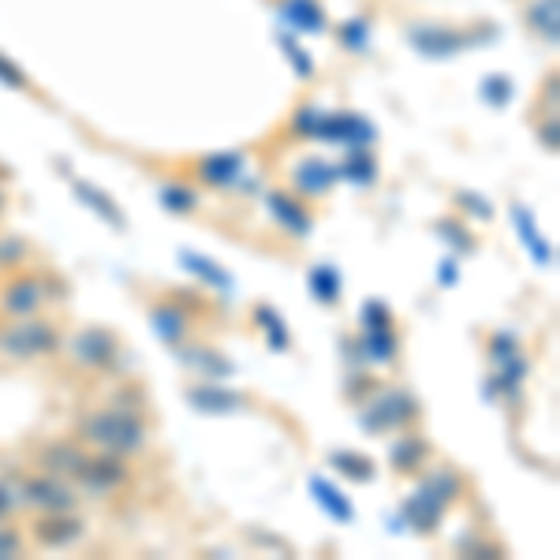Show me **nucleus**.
<instances>
[{
    "mask_svg": "<svg viewBox=\"0 0 560 560\" xmlns=\"http://www.w3.org/2000/svg\"><path fill=\"white\" fill-rule=\"evenodd\" d=\"M437 236L445 239L448 247L456 251V258H463V254H471L478 247V236L475 232H467V224L463 221H452V217H441V221L434 224Z\"/></svg>",
    "mask_w": 560,
    "mask_h": 560,
    "instance_id": "31",
    "label": "nucleus"
},
{
    "mask_svg": "<svg viewBox=\"0 0 560 560\" xmlns=\"http://www.w3.org/2000/svg\"><path fill=\"white\" fill-rule=\"evenodd\" d=\"M310 493H314V501L325 508L329 519H336V523H351V519H355V504H351L348 493L340 490V486H333L329 478H322V475L310 478Z\"/></svg>",
    "mask_w": 560,
    "mask_h": 560,
    "instance_id": "19",
    "label": "nucleus"
},
{
    "mask_svg": "<svg viewBox=\"0 0 560 560\" xmlns=\"http://www.w3.org/2000/svg\"><path fill=\"white\" fill-rule=\"evenodd\" d=\"M336 180H348L355 187H374L378 183V161L366 150H351L340 165H336Z\"/></svg>",
    "mask_w": 560,
    "mask_h": 560,
    "instance_id": "24",
    "label": "nucleus"
},
{
    "mask_svg": "<svg viewBox=\"0 0 560 560\" xmlns=\"http://www.w3.org/2000/svg\"><path fill=\"white\" fill-rule=\"evenodd\" d=\"M75 482H83L90 493H112L120 490L127 482V456H112V452H101V456H86L83 471L75 475Z\"/></svg>",
    "mask_w": 560,
    "mask_h": 560,
    "instance_id": "10",
    "label": "nucleus"
},
{
    "mask_svg": "<svg viewBox=\"0 0 560 560\" xmlns=\"http://www.w3.org/2000/svg\"><path fill=\"white\" fill-rule=\"evenodd\" d=\"M0 213H4V191H0Z\"/></svg>",
    "mask_w": 560,
    "mask_h": 560,
    "instance_id": "45",
    "label": "nucleus"
},
{
    "mask_svg": "<svg viewBox=\"0 0 560 560\" xmlns=\"http://www.w3.org/2000/svg\"><path fill=\"white\" fill-rule=\"evenodd\" d=\"M359 355H363V363H370V366L396 363V355H400V336H396V329H392V325H385V329H363Z\"/></svg>",
    "mask_w": 560,
    "mask_h": 560,
    "instance_id": "17",
    "label": "nucleus"
},
{
    "mask_svg": "<svg viewBox=\"0 0 560 560\" xmlns=\"http://www.w3.org/2000/svg\"><path fill=\"white\" fill-rule=\"evenodd\" d=\"M527 370H531V363H527V355H523V351H516L512 359L497 363L490 385H486V396H516L519 385L527 381Z\"/></svg>",
    "mask_w": 560,
    "mask_h": 560,
    "instance_id": "21",
    "label": "nucleus"
},
{
    "mask_svg": "<svg viewBox=\"0 0 560 560\" xmlns=\"http://www.w3.org/2000/svg\"><path fill=\"white\" fill-rule=\"evenodd\" d=\"M527 19H531V27L546 38L549 45H557V19H560V0H538L531 12H527Z\"/></svg>",
    "mask_w": 560,
    "mask_h": 560,
    "instance_id": "32",
    "label": "nucleus"
},
{
    "mask_svg": "<svg viewBox=\"0 0 560 560\" xmlns=\"http://www.w3.org/2000/svg\"><path fill=\"white\" fill-rule=\"evenodd\" d=\"M284 53L292 56V60H295V68L303 71V75H310V60H307V56H303V53H299V45H295L292 38H284Z\"/></svg>",
    "mask_w": 560,
    "mask_h": 560,
    "instance_id": "42",
    "label": "nucleus"
},
{
    "mask_svg": "<svg viewBox=\"0 0 560 560\" xmlns=\"http://www.w3.org/2000/svg\"><path fill=\"white\" fill-rule=\"evenodd\" d=\"M150 329H154L157 340H165V344H180L187 329H191V307L176 299V295H165V299H157L154 307H150Z\"/></svg>",
    "mask_w": 560,
    "mask_h": 560,
    "instance_id": "11",
    "label": "nucleus"
},
{
    "mask_svg": "<svg viewBox=\"0 0 560 560\" xmlns=\"http://www.w3.org/2000/svg\"><path fill=\"white\" fill-rule=\"evenodd\" d=\"M0 83L15 86V90H27V75L15 68L12 60H4V56H0Z\"/></svg>",
    "mask_w": 560,
    "mask_h": 560,
    "instance_id": "38",
    "label": "nucleus"
},
{
    "mask_svg": "<svg viewBox=\"0 0 560 560\" xmlns=\"http://www.w3.org/2000/svg\"><path fill=\"white\" fill-rule=\"evenodd\" d=\"M340 38L348 42L351 53H363V49H366V23H363V19H355V23H348V27L340 30Z\"/></svg>",
    "mask_w": 560,
    "mask_h": 560,
    "instance_id": "37",
    "label": "nucleus"
},
{
    "mask_svg": "<svg viewBox=\"0 0 560 560\" xmlns=\"http://www.w3.org/2000/svg\"><path fill=\"white\" fill-rule=\"evenodd\" d=\"M64 284L45 273H15L4 280L0 288V314L4 318H30V314H42V307L49 299H60Z\"/></svg>",
    "mask_w": 560,
    "mask_h": 560,
    "instance_id": "5",
    "label": "nucleus"
},
{
    "mask_svg": "<svg viewBox=\"0 0 560 560\" xmlns=\"http://www.w3.org/2000/svg\"><path fill=\"white\" fill-rule=\"evenodd\" d=\"M463 493V478L452 471V467H434L430 475L419 482V490L411 493L404 501V519L415 527L419 534H434L441 527V519L452 504L460 501Z\"/></svg>",
    "mask_w": 560,
    "mask_h": 560,
    "instance_id": "2",
    "label": "nucleus"
},
{
    "mask_svg": "<svg viewBox=\"0 0 560 560\" xmlns=\"http://www.w3.org/2000/svg\"><path fill=\"white\" fill-rule=\"evenodd\" d=\"M266 210L277 221L280 232H288L292 239H307L314 232V213L307 210V202L295 195V191H269Z\"/></svg>",
    "mask_w": 560,
    "mask_h": 560,
    "instance_id": "8",
    "label": "nucleus"
},
{
    "mask_svg": "<svg viewBox=\"0 0 560 560\" xmlns=\"http://www.w3.org/2000/svg\"><path fill=\"white\" fill-rule=\"evenodd\" d=\"M34 542L45 549H68L75 546L86 534L83 519L71 516V512H42V519L34 523Z\"/></svg>",
    "mask_w": 560,
    "mask_h": 560,
    "instance_id": "12",
    "label": "nucleus"
},
{
    "mask_svg": "<svg viewBox=\"0 0 560 560\" xmlns=\"http://www.w3.org/2000/svg\"><path fill=\"white\" fill-rule=\"evenodd\" d=\"M15 508V493L8 490V486H0V519L8 516V512H12Z\"/></svg>",
    "mask_w": 560,
    "mask_h": 560,
    "instance_id": "44",
    "label": "nucleus"
},
{
    "mask_svg": "<svg viewBox=\"0 0 560 560\" xmlns=\"http://www.w3.org/2000/svg\"><path fill=\"white\" fill-rule=\"evenodd\" d=\"M336 183V165L307 157V161H295L292 165V191L299 198H322L329 195V187Z\"/></svg>",
    "mask_w": 560,
    "mask_h": 560,
    "instance_id": "13",
    "label": "nucleus"
},
{
    "mask_svg": "<svg viewBox=\"0 0 560 560\" xmlns=\"http://www.w3.org/2000/svg\"><path fill=\"white\" fill-rule=\"evenodd\" d=\"M23 501L38 512H75V490L60 475H38L23 482Z\"/></svg>",
    "mask_w": 560,
    "mask_h": 560,
    "instance_id": "9",
    "label": "nucleus"
},
{
    "mask_svg": "<svg viewBox=\"0 0 560 560\" xmlns=\"http://www.w3.org/2000/svg\"><path fill=\"white\" fill-rule=\"evenodd\" d=\"M254 325L266 333V344L273 351H288L292 348V333H288V325H284V314L277 307H269V303H258L254 307Z\"/></svg>",
    "mask_w": 560,
    "mask_h": 560,
    "instance_id": "25",
    "label": "nucleus"
},
{
    "mask_svg": "<svg viewBox=\"0 0 560 560\" xmlns=\"http://www.w3.org/2000/svg\"><path fill=\"white\" fill-rule=\"evenodd\" d=\"M157 202H161L168 213H176V217L198 213V206H202L198 191H195V187H187V183H161V191H157Z\"/></svg>",
    "mask_w": 560,
    "mask_h": 560,
    "instance_id": "28",
    "label": "nucleus"
},
{
    "mask_svg": "<svg viewBox=\"0 0 560 560\" xmlns=\"http://www.w3.org/2000/svg\"><path fill=\"white\" fill-rule=\"evenodd\" d=\"M329 463L336 467V475L351 478V482H374V475H378L374 460L363 456V452H351V448H336V452H329Z\"/></svg>",
    "mask_w": 560,
    "mask_h": 560,
    "instance_id": "26",
    "label": "nucleus"
},
{
    "mask_svg": "<svg viewBox=\"0 0 560 560\" xmlns=\"http://www.w3.org/2000/svg\"><path fill=\"white\" fill-rule=\"evenodd\" d=\"M243 154H206L202 161H195V180L206 187H232L243 176Z\"/></svg>",
    "mask_w": 560,
    "mask_h": 560,
    "instance_id": "14",
    "label": "nucleus"
},
{
    "mask_svg": "<svg viewBox=\"0 0 560 560\" xmlns=\"http://www.w3.org/2000/svg\"><path fill=\"white\" fill-rule=\"evenodd\" d=\"M86 452L83 445H75V441H53L49 448H42V471L45 475H60V478H75L79 471H83L86 463Z\"/></svg>",
    "mask_w": 560,
    "mask_h": 560,
    "instance_id": "16",
    "label": "nucleus"
},
{
    "mask_svg": "<svg viewBox=\"0 0 560 560\" xmlns=\"http://www.w3.org/2000/svg\"><path fill=\"white\" fill-rule=\"evenodd\" d=\"M19 254H23V243H15V239H0V266L19 262Z\"/></svg>",
    "mask_w": 560,
    "mask_h": 560,
    "instance_id": "41",
    "label": "nucleus"
},
{
    "mask_svg": "<svg viewBox=\"0 0 560 560\" xmlns=\"http://www.w3.org/2000/svg\"><path fill=\"white\" fill-rule=\"evenodd\" d=\"M64 351L71 355V363L83 366V370H109L120 355V336L105 329V325H86L79 333H71L64 340Z\"/></svg>",
    "mask_w": 560,
    "mask_h": 560,
    "instance_id": "6",
    "label": "nucleus"
},
{
    "mask_svg": "<svg viewBox=\"0 0 560 560\" xmlns=\"http://www.w3.org/2000/svg\"><path fill=\"white\" fill-rule=\"evenodd\" d=\"M187 400L198 407V411H206V415H228V411H243V407L251 404L243 392L236 389H224V385H195V389H187Z\"/></svg>",
    "mask_w": 560,
    "mask_h": 560,
    "instance_id": "15",
    "label": "nucleus"
},
{
    "mask_svg": "<svg viewBox=\"0 0 560 560\" xmlns=\"http://www.w3.org/2000/svg\"><path fill=\"white\" fill-rule=\"evenodd\" d=\"M183 359H187L191 366H198V370H206V378H217V370H221V374H228V370H232V366L224 363L221 355H213V351H202V355H195V351H183ZM217 381H221V378H217Z\"/></svg>",
    "mask_w": 560,
    "mask_h": 560,
    "instance_id": "34",
    "label": "nucleus"
},
{
    "mask_svg": "<svg viewBox=\"0 0 560 560\" xmlns=\"http://www.w3.org/2000/svg\"><path fill=\"white\" fill-rule=\"evenodd\" d=\"M180 266L191 273V277H198V280H206L210 288H221V292H228L232 288V277L224 273L213 258H206V254H198V251H180Z\"/></svg>",
    "mask_w": 560,
    "mask_h": 560,
    "instance_id": "27",
    "label": "nucleus"
},
{
    "mask_svg": "<svg viewBox=\"0 0 560 560\" xmlns=\"http://www.w3.org/2000/svg\"><path fill=\"white\" fill-rule=\"evenodd\" d=\"M456 280H460V269H456V258H445V262H441V284H445V288H452Z\"/></svg>",
    "mask_w": 560,
    "mask_h": 560,
    "instance_id": "43",
    "label": "nucleus"
},
{
    "mask_svg": "<svg viewBox=\"0 0 560 560\" xmlns=\"http://www.w3.org/2000/svg\"><path fill=\"white\" fill-rule=\"evenodd\" d=\"M292 127L299 135H310L318 142H340V146H351V150H366L374 142V127L366 120L351 116V112H318L314 105L299 109Z\"/></svg>",
    "mask_w": 560,
    "mask_h": 560,
    "instance_id": "4",
    "label": "nucleus"
},
{
    "mask_svg": "<svg viewBox=\"0 0 560 560\" xmlns=\"http://www.w3.org/2000/svg\"><path fill=\"white\" fill-rule=\"evenodd\" d=\"M486 351H490L493 366H497V363H504V359H512V355H516V351H523V348H519V336L504 329V333L490 336V348H486Z\"/></svg>",
    "mask_w": 560,
    "mask_h": 560,
    "instance_id": "33",
    "label": "nucleus"
},
{
    "mask_svg": "<svg viewBox=\"0 0 560 560\" xmlns=\"http://www.w3.org/2000/svg\"><path fill=\"white\" fill-rule=\"evenodd\" d=\"M392 325V310L381 299H366L363 303V329H385Z\"/></svg>",
    "mask_w": 560,
    "mask_h": 560,
    "instance_id": "35",
    "label": "nucleus"
},
{
    "mask_svg": "<svg viewBox=\"0 0 560 560\" xmlns=\"http://www.w3.org/2000/svg\"><path fill=\"white\" fill-rule=\"evenodd\" d=\"M307 284H310V295L322 303V307H333V303H340V273H336V266H314L307 273Z\"/></svg>",
    "mask_w": 560,
    "mask_h": 560,
    "instance_id": "30",
    "label": "nucleus"
},
{
    "mask_svg": "<svg viewBox=\"0 0 560 560\" xmlns=\"http://www.w3.org/2000/svg\"><path fill=\"white\" fill-rule=\"evenodd\" d=\"M512 224H516L519 239L527 243V251L538 266H553V247H549L542 232H538V221H534V213L523 206V202H512Z\"/></svg>",
    "mask_w": 560,
    "mask_h": 560,
    "instance_id": "18",
    "label": "nucleus"
},
{
    "mask_svg": "<svg viewBox=\"0 0 560 560\" xmlns=\"http://www.w3.org/2000/svg\"><path fill=\"white\" fill-rule=\"evenodd\" d=\"M19 553H23V538H19V531L0 527V557H19Z\"/></svg>",
    "mask_w": 560,
    "mask_h": 560,
    "instance_id": "39",
    "label": "nucleus"
},
{
    "mask_svg": "<svg viewBox=\"0 0 560 560\" xmlns=\"http://www.w3.org/2000/svg\"><path fill=\"white\" fill-rule=\"evenodd\" d=\"M419 419V400L404 389H385L381 396H374L363 411V426L370 434H392V430H404Z\"/></svg>",
    "mask_w": 560,
    "mask_h": 560,
    "instance_id": "7",
    "label": "nucleus"
},
{
    "mask_svg": "<svg viewBox=\"0 0 560 560\" xmlns=\"http://www.w3.org/2000/svg\"><path fill=\"white\" fill-rule=\"evenodd\" d=\"M146 419L139 407H101L90 411L79 422V441L98 452H112V456H135L146 448Z\"/></svg>",
    "mask_w": 560,
    "mask_h": 560,
    "instance_id": "1",
    "label": "nucleus"
},
{
    "mask_svg": "<svg viewBox=\"0 0 560 560\" xmlns=\"http://www.w3.org/2000/svg\"><path fill=\"white\" fill-rule=\"evenodd\" d=\"M411 38H415V45H419L422 53L430 56H445V53H460L463 38L456 34V30H441V27H430V30H411Z\"/></svg>",
    "mask_w": 560,
    "mask_h": 560,
    "instance_id": "29",
    "label": "nucleus"
},
{
    "mask_svg": "<svg viewBox=\"0 0 560 560\" xmlns=\"http://www.w3.org/2000/svg\"><path fill=\"white\" fill-rule=\"evenodd\" d=\"M64 348V336L56 322L30 314V318H12L8 329H0V351L15 359V363H30V359H49Z\"/></svg>",
    "mask_w": 560,
    "mask_h": 560,
    "instance_id": "3",
    "label": "nucleus"
},
{
    "mask_svg": "<svg viewBox=\"0 0 560 560\" xmlns=\"http://www.w3.org/2000/svg\"><path fill=\"white\" fill-rule=\"evenodd\" d=\"M482 94H486L493 105H504V98H508V83H504V75H493V79H486Z\"/></svg>",
    "mask_w": 560,
    "mask_h": 560,
    "instance_id": "40",
    "label": "nucleus"
},
{
    "mask_svg": "<svg viewBox=\"0 0 560 560\" xmlns=\"http://www.w3.org/2000/svg\"><path fill=\"white\" fill-rule=\"evenodd\" d=\"M389 460L400 475H415V471H422L426 460H430V445H426V437H419V434H404V437H396V445L389 448Z\"/></svg>",
    "mask_w": 560,
    "mask_h": 560,
    "instance_id": "20",
    "label": "nucleus"
},
{
    "mask_svg": "<svg viewBox=\"0 0 560 560\" xmlns=\"http://www.w3.org/2000/svg\"><path fill=\"white\" fill-rule=\"evenodd\" d=\"M280 19L307 34L325 30V12L318 8V0H280Z\"/></svg>",
    "mask_w": 560,
    "mask_h": 560,
    "instance_id": "23",
    "label": "nucleus"
},
{
    "mask_svg": "<svg viewBox=\"0 0 560 560\" xmlns=\"http://www.w3.org/2000/svg\"><path fill=\"white\" fill-rule=\"evenodd\" d=\"M75 198H79V202H83L86 210H94L101 217V221L105 224H112V228H124V210H120V206H116V202H112L109 195H105V191H101V187H94V183H86V180H75Z\"/></svg>",
    "mask_w": 560,
    "mask_h": 560,
    "instance_id": "22",
    "label": "nucleus"
},
{
    "mask_svg": "<svg viewBox=\"0 0 560 560\" xmlns=\"http://www.w3.org/2000/svg\"><path fill=\"white\" fill-rule=\"evenodd\" d=\"M456 202H460V206L471 213V217H478V221H490V217H493L490 202H482V198L471 195V191H456Z\"/></svg>",
    "mask_w": 560,
    "mask_h": 560,
    "instance_id": "36",
    "label": "nucleus"
}]
</instances>
